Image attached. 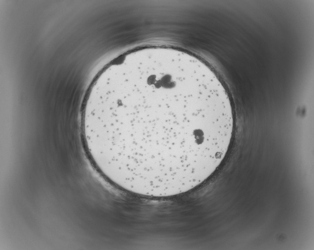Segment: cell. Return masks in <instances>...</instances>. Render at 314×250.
<instances>
[{
    "instance_id": "obj_1",
    "label": "cell",
    "mask_w": 314,
    "mask_h": 250,
    "mask_svg": "<svg viewBox=\"0 0 314 250\" xmlns=\"http://www.w3.org/2000/svg\"><path fill=\"white\" fill-rule=\"evenodd\" d=\"M81 129L108 180L141 195L169 197L214 173L228 151L234 117L224 86L205 63L154 46L124 55L97 76Z\"/></svg>"
}]
</instances>
